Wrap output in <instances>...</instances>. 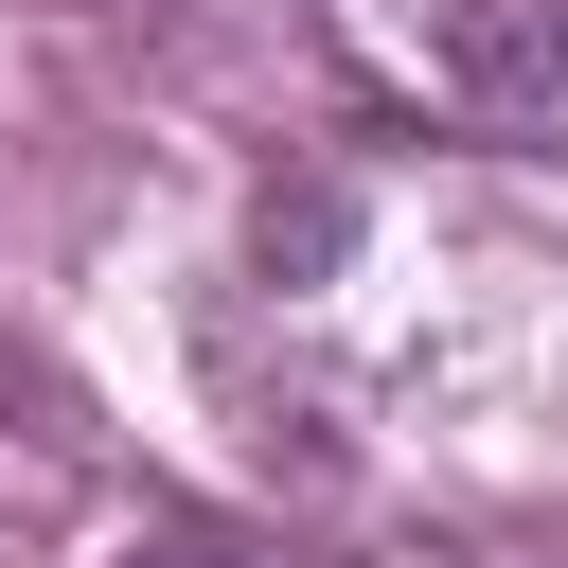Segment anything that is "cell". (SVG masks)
<instances>
[{"instance_id":"6da1fadb","label":"cell","mask_w":568,"mask_h":568,"mask_svg":"<svg viewBox=\"0 0 568 568\" xmlns=\"http://www.w3.org/2000/svg\"><path fill=\"white\" fill-rule=\"evenodd\" d=\"M444 71H462L479 106H550V89H568V0H462V18H444Z\"/></svg>"},{"instance_id":"7a4b0ae2","label":"cell","mask_w":568,"mask_h":568,"mask_svg":"<svg viewBox=\"0 0 568 568\" xmlns=\"http://www.w3.org/2000/svg\"><path fill=\"white\" fill-rule=\"evenodd\" d=\"M355 248V178H266V213H248V266L266 284H320Z\"/></svg>"},{"instance_id":"3957f363","label":"cell","mask_w":568,"mask_h":568,"mask_svg":"<svg viewBox=\"0 0 568 568\" xmlns=\"http://www.w3.org/2000/svg\"><path fill=\"white\" fill-rule=\"evenodd\" d=\"M124 568H248V550H213V532H142Z\"/></svg>"}]
</instances>
